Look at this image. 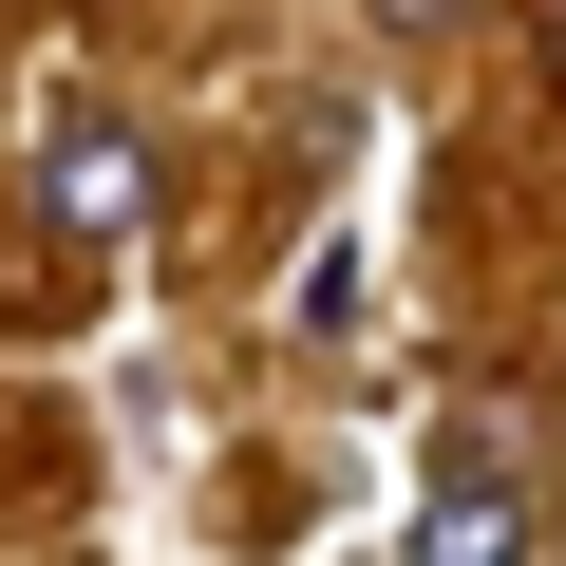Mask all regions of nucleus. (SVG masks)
Returning <instances> with one entry per match:
<instances>
[{"label":"nucleus","instance_id":"f257e3e1","mask_svg":"<svg viewBox=\"0 0 566 566\" xmlns=\"http://www.w3.org/2000/svg\"><path fill=\"white\" fill-rule=\"evenodd\" d=\"M416 566H528V453H510L491 416L434 453V491H416Z\"/></svg>","mask_w":566,"mask_h":566},{"label":"nucleus","instance_id":"f03ea898","mask_svg":"<svg viewBox=\"0 0 566 566\" xmlns=\"http://www.w3.org/2000/svg\"><path fill=\"white\" fill-rule=\"evenodd\" d=\"M39 208H57L76 245H133V227H151V133H133V114H57V133H39Z\"/></svg>","mask_w":566,"mask_h":566}]
</instances>
